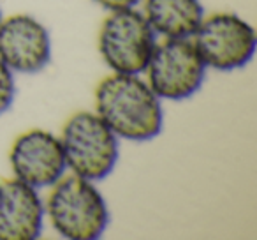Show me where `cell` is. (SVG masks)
Listing matches in <instances>:
<instances>
[{"mask_svg": "<svg viewBox=\"0 0 257 240\" xmlns=\"http://www.w3.org/2000/svg\"><path fill=\"white\" fill-rule=\"evenodd\" d=\"M155 44L157 34L136 8L111 11L99 32L100 57L118 74H143Z\"/></svg>", "mask_w": 257, "mask_h": 240, "instance_id": "obj_4", "label": "cell"}, {"mask_svg": "<svg viewBox=\"0 0 257 240\" xmlns=\"http://www.w3.org/2000/svg\"><path fill=\"white\" fill-rule=\"evenodd\" d=\"M147 22L164 39H187L204 18L201 0H145Z\"/></svg>", "mask_w": 257, "mask_h": 240, "instance_id": "obj_10", "label": "cell"}, {"mask_svg": "<svg viewBox=\"0 0 257 240\" xmlns=\"http://www.w3.org/2000/svg\"><path fill=\"white\" fill-rule=\"evenodd\" d=\"M60 143L67 168L92 182L111 175L118 163V136L95 111H78L69 117Z\"/></svg>", "mask_w": 257, "mask_h": 240, "instance_id": "obj_3", "label": "cell"}, {"mask_svg": "<svg viewBox=\"0 0 257 240\" xmlns=\"http://www.w3.org/2000/svg\"><path fill=\"white\" fill-rule=\"evenodd\" d=\"M147 83L159 99L183 101L203 87L206 64L192 37L157 43L147 69Z\"/></svg>", "mask_w": 257, "mask_h": 240, "instance_id": "obj_5", "label": "cell"}, {"mask_svg": "<svg viewBox=\"0 0 257 240\" xmlns=\"http://www.w3.org/2000/svg\"><path fill=\"white\" fill-rule=\"evenodd\" d=\"M9 163L16 179L36 189L51 187L67 170L60 138L44 129L20 134L9 152Z\"/></svg>", "mask_w": 257, "mask_h": 240, "instance_id": "obj_7", "label": "cell"}, {"mask_svg": "<svg viewBox=\"0 0 257 240\" xmlns=\"http://www.w3.org/2000/svg\"><path fill=\"white\" fill-rule=\"evenodd\" d=\"M95 113L118 138L131 141L154 140L164 124L161 99L140 74L106 76L95 89Z\"/></svg>", "mask_w": 257, "mask_h": 240, "instance_id": "obj_1", "label": "cell"}, {"mask_svg": "<svg viewBox=\"0 0 257 240\" xmlns=\"http://www.w3.org/2000/svg\"><path fill=\"white\" fill-rule=\"evenodd\" d=\"M192 41L206 67L217 71H234L246 65L257 48L253 27L232 13L204 16Z\"/></svg>", "mask_w": 257, "mask_h": 240, "instance_id": "obj_6", "label": "cell"}, {"mask_svg": "<svg viewBox=\"0 0 257 240\" xmlns=\"http://www.w3.org/2000/svg\"><path fill=\"white\" fill-rule=\"evenodd\" d=\"M44 215L36 187L16 177L0 180V240H36L43 231Z\"/></svg>", "mask_w": 257, "mask_h": 240, "instance_id": "obj_9", "label": "cell"}, {"mask_svg": "<svg viewBox=\"0 0 257 240\" xmlns=\"http://www.w3.org/2000/svg\"><path fill=\"white\" fill-rule=\"evenodd\" d=\"M51 58L48 29L29 15H13L0 22V60L13 72L36 74Z\"/></svg>", "mask_w": 257, "mask_h": 240, "instance_id": "obj_8", "label": "cell"}, {"mask_svg": "<svg viewBox=\"0 0 257 240\" xmlns=\"http://www.w3.org/2000/svg\"><path fill=\"white\" fill-rule=\"evenodd\" d=\"M44 212L55 231L69 240L99 238L109 222V210L100 191L92 180L74 173L64 175L51 186Z\"/></svg>", "mask_w": 257, "mask_h": 240, "instance_id": "obj_2", "label": "cell"}, {"mask_svg": "<svg viewBox=\"0 0 257 240\" xmlns=\"http://www.w3.org/2000/svg\"><path fill=\"white\" fill-rule=\"evenodd\" d=\"M93 2L111 13V11H121V9H134L143 0H93Z\"/></svg>", "mask_w": 257, "mask_h": 240, "instance_id": "obj_12", "label": "cell"}, {"mask_svg": "<svg viewBox=\"0 0 257 240\" xmlns=\"http://www.w3.org/2000/svg\"><path fill=\"white\" fill-rule=\"evenodd\" d=\"M0 22H2V9H0Z\"/></svg>", "mask_w": 257, "mask_h": 240, "instance_id": "obj_13", "label": "cell"}, {"mask_svg": "<svg viewBox=\"0 0 257 240\" xmlns=\"http://www.w3.org/2000/svg\"><path fill=\"white\" fill-rule=\"evenodd\" d=\"M15 96H16L15 72L0 60V115H4L11 108Z\"/></svg>", "mask_w": 257, "mask_h": 240, "instance_id": "obj_11", "label": "cell"}]
</instances>
